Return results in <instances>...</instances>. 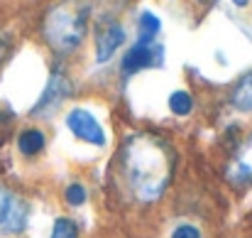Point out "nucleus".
<instances>
[{"mask_svg":"<svg viewBox=\"0 0 252 238\" xmlns=\"http://www.w3.org/2000/svg\"><path fill=\"white\" fill-rule=\"evenodd\" d=\"M120 169L127 189L140 201H157L174 174V153L155 133H135L120 150Z\"/></svg>","mask_w":252,"mask_h":238,"instance_id":"1","label":"nucleus"},{"mask_svg":"<svg viewBox=\"0 0 252 238\" xmlns=\"http://www.w3.org/2000/svg\"><path fill=\"white\" fill-rule=\"evenodd\" d=\"M88 30V5L59 2L44 17V40L59 54H71L86 37Z\"/></svg>","mask_w":252,"mask_h":238,"instance_id":"2","label":"nucleus"},{"mask_svg":"<svg viewBox=\"0 0 252 238\" xmlns=\"http://www.w3.org/2000/svg\"><path fill=\"white\" fill-rule=\"evenodd\" d=\"M30 219V206L17 194L0 187V236L25 231Z\"/></svg>","mask_w":252,"mask_h":238,"instance_id":"3","label":"nucleus"},{"mask_svg":"<svg viewBox=\"0 0 252 238\" xmlns=\"http://www.w3.org/2000/svg\"><path fill=\"white\" fill-rule=\"evenodd\" d=\"M159 62H162V47L157 42H142V40H137L127 49V54L123 57L120 69H123L125 77H132V74H137V72H142L147 67H157Z\"/></svg>","mask_w":252,"mask_h":238,"instance_id":"4","label":"nucleus"},{"mask_svg":"<svg viewBox=\"0 0 252 238\" xmlns=\"http://www.w3.org/2000/svg\"><path fill=\"white\" fill-rule=\"evenodd\" d=\"M66 128L84 143L91 145H103L105 143V130L103 125L98 123L95 116H91L84 108H74L69 116H66Z\"/></svg>","mask_w":252,"mask_h":238,"instance_id":"5","label":"nucleus"},{"mask_svg":"<svg viewBox=\"0 0 252 238\" xmlns=\"http://www.w3.org/2000/svg\"><path fill=\"white\" fill-rule=\"evenodd\" d=\"M125 42V30L115 22V20H108L103 25L95 27V62L98 64H105Z\"/></svg>","mask_w":252,"mask_h":238,"instance_id":"6","label":"nucleus"},{"mask_svg":"<svg viewBox=\"0 0 252 238\" xmlns=\"http://www.w3.org/2000/svg\"><path fill=\"white\" fill-rule=\"evenodd\" d=\"M69 91H71V83L66 79V74L57 67V69L52 72V77H49V83H47L42 98H39L37 106L32 108V113H34V116H44V113L54 111V108L69 96Z\"/></svg>","mask_w":252,"mask_h":238,"instance_id":"7","label":"nucleus"},{"mask_svg":"<svg viewBox=\"0 0 252 238\" xmlns=\"http://www.w3.org/2000/svg\"><path fill=\"white\" fill-rule=\"evenodd\" d=\"M225 177L235 184V187H250L252 184V135L240 145V150L233 155Z\"/></svg>","mask_w":252,"mask_h":238,"instance_id":"8","label":"nucleus"},{"mask_svg":"<svg viewBox=\"0 0 252 238\" xmlns=\"http://www.w3.org/2000/svg\"><path fill=\"white\" fill-rule=\"evenodd\" d=\"M230 103L238 111H252V72H248L235 83V88L230 93Z\"/></svg>","mask_w":252,"mask_h":238,"instance_id":"9","label":"nucleus"},{"mask_svg":"<svg viewBox=\"0 0 252 238\" xmlns=\"http://www.w3.org/2000/svg\"><path fill=\"white\" fill-rule=\"evenodd\" d=\"M159 30H162L159 17H157L155 12L145 10V12L140 15V20H137V40H142V42H155L157 35H159Z\"/></svg>","mask_w":252,"mask_h":238,"instance_id":"10","label":"nucleus"},{"mask_svg":"<svg viewBox=\"0 0 252 238\" xmlns=\"http://www.w3.org/2000/svg\"><path fill=\"white\" fill-rule=\"evenodd\" d=\"M17 148H20V153L22 155H27V158H32V155H39L42 150H44V135H42V130H25L20 138H17Z\"/></svg>","mask_w":252,"mask_h":238,"instance_id":"11","label":"nucleus"},{"mask_svg":"<svg viewBox=\"0 0 252 238\" xmlns=\"http://www.w3.org/2000/svg\"><path fill=\"white\" fill-rule=\"evenodd\" d=\"M169 111L174 116H189L193 111V96L189 91H174L169 96Z\"/></svg>","mask_w":252,"mask_h":238,"instance_id":"12","label":"nucleus"},{"mask_svg":"<svg viewBox=\"0 0 252 238\" xmlns=\"http://www.w3.org/2000/svg\"><path fill=\"white\" fill-rule=\"evenodd\" d=\"M49 238H79V229L71 219H57Z\"/></svg>","mask_w":252,"mask_h":238,"instance_id":"13","label":"nucleus"},{"mask_svg":"<svg viewBox=\"0 0 252 238\" xmlns=\"http://www.w3.org/2000/svg\"><path fill=\"white\" fill-rule=\"evenodd\" d=\"M66 201L71 206H81L86 201V187L84 184H69L66 187Z\"/></svg>","mask_w":252,"mask_h":238,"instance_id":"14","label":"nucleus"},{"mask_svg":"<svg viewBox=\"0 0 252 238\" xmlns=\"http://www.w3.org/2000/svg\"><path fill=\"white\" fill-rule=\"evenodd\" d=\"M171 238H201V231L196 229V226H191V224H184V226H179Z\"/></svg>","mask_w":252,"mask_h":238,"instance_id":"15","label":"nucleus"},{"mask_svg":"<svg viewBox=\"0 0 252 238\" xmlns=\"http://www.w3.org/2000/svg\"><path fill=\"white\" fill-rule=\"evenodd\" d=\"M7 49H10V40H7V37H0V62L5 59Z\"/></svg>","mask_w":252,"mask_h":238,"instance_id":"16","label":"nucleus"},{"mask_svg":"<svg viewBox=\"0 0 252 238\" xmlns=\"http://www.w3.org/2000/svg\"><path fill=\"white\" fill-rule=\"evenodd\" d=\"M233 2H235V5H238V7H245V5H248V2H250V0H233Z\"/></svg>","mask_w":252,"mask_h":238,"instance_id":"17","label":"nucleus"}]
</instances>
